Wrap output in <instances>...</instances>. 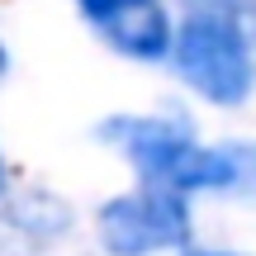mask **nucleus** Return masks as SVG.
I'll use <instances>...</instances> for the list:
<instances>
[{"mask_svg":"<svg viewBox=\"0 0 256 256\" xmlns=\"http://www.w3.org/2000/svg\"><path fill=\"white\" fill-rule=\"evenodd\" d=\"M100 138L133 162L142 185L171 194L194 190H256V147L228 142L204 147L190 138V128L171 119H147V114H114L100 124Z\"/></svg>","mask_w":256,"mask_h":256,"instance_id":"f257e3e1","label":"nucleus"},{"mask_svg":"<svg viewBox=\"0 0 256 256\" xmlns=\"http://www.w3.org/2000/svg\"><path fill=\"white\" fill-rule=\"evenodd\" d=\"M76 5L90 19L95 34L110 48H119L124 57L156 62V57H166V48L176 43L162 0H76Z\"/></svg>","mask_w":256,"mask_h":256,"instance_id":"20e7f679","label":"nucleus"},{"mask_svg":"<svg viewBox=\"0 0 256 256\" xmlns=\"http://www.w3.org/2000/svg\"><path fill=\"white\" fill-rule=\"evenodd\" d=\"M95 228H100V247L110 256H156L166 247H185L190 204H185V194L138 185V190L104 204Z\"/></svg>","mask_w":256,"mask_h":256,"instance_id":"7ed1b4c3","label":"nucleus"},{"mask_svg":"<svg viewBox=\"0 0 256 256\" xmlns=\"http://www.w3.org/2000/svg\"><path fill=\"white\" fill-rule=\"evenodd\" d=\"M176 72L190 90L214 104H242L256 90V52L252 38L223 14H190L171 43Z\"/></svg>","mask_w":256,"mask_h":256,"instance_id":"f03ea898","label":"nucleus"},{"mask_svg":"<svg viewBox=\"0 0 256 256\" xmlns=\"http://www.w3.org/2000/svg\"><path fill=\"white\" fill-rule=\"evenodd\" d=\"M185 256H242V252H185Z\"/></svg>","mask_w":256,"mask_h":256,"instance_id":"0eeeda50","label":"nucleus"},{"mask_svg":"<svg viewBox=\"0 0 256 256\" xmlns=\"http://www.w3.org/2000/svg\"><path fill=\"white\" fill-rule=\"evenodd\" d=\"M180 5H190L194 14H223V19H232V24L256 43V0H180Z\"/></svg>","mask_w":256,"mask_h":256,"instance_id":"39448f33","label":"nucleus"},{"mask_svg":"<svg viewBox=\"0 0 256 256\" xmlns=\"http://www.w3.org/2000/svg\"><path fill=\"white\" fill-rule=\"evenodd\" d=\"M0 190H5V162H0Z\"/></svg>","mask_w":256,"mask_h":256,"instance_id":"6e6552de","label":"nucleus"},{"mask_svg":"<svg viewBox=\"0 0 256 256\" xmlns=\"http://www.w3.org/2000/svg\"><path fill=\"white\" fill-rule=\"evenodd\" d=\"M5 72H10V52H5V43H0V81H5Z\"/></svg>","mask_w":256,"mask_h":256,"instance_id":"423d86ee","label":"nucleus"}]
</instances>
